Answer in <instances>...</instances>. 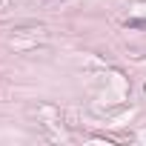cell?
I'll return each mask as SVG.
<instances>
[{
    "label": "cell",
    "instance_id": "1",
    "mask_svg": "<svg viewBox=\"0 0 146 146\" xmlns=\"http://www.w3.org/2000/svg\"><path fill=\"white\" fill-rule=\"evenodd\" d=\"M129 29H146V20H126Z\"/></svg>",
    "mask_w": 146,
    "mask_h": 146
}]
</instances>
